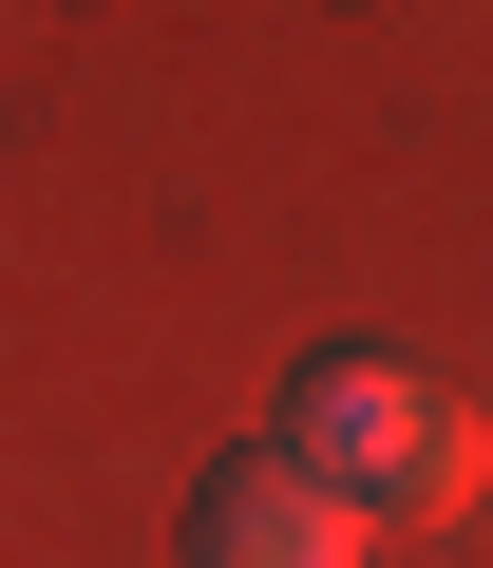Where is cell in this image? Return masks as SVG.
Listing matches in <instances>:
<instances>
[{
	"label": "cell",
	"instance_id": "obj_2",
	"mask_svg": "<svg viewBox=\"0 0 493 568\" xmlns=\"http://www.w3.org/2000/svg\"><path fill=\"white\" fill-rule=\"evenodd\" d=\"M190 568H380V530L266 436V455H228V474L190 493Z\"/></svg>",
	"mask_w": 493,
	"mask_h": 568
},
{
	"label": "cell",
	"instance_id": "obj_1",
	"mask_svg": "<svg viewBox=\"0 0 493 568\" xmlns=\"http://www.w3.org/2000/svg\"><path fill=\"white\" fill-rule=\"evenodd\" d=\"M285 455H304L361 530H436V511H474V474H493L474 398H455L436 361H380V342H342V361L285 379Z\"/></svg>",
	"mask_w": 493,
	"mask_h": 568
}]
</instances>
